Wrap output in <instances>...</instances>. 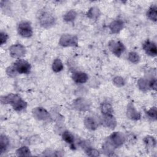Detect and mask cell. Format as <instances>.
<instances>
[{
	"label": "cell",
	"mask_w": 157,
	"mask_h": 157,
	"mask_svg": "<svg viewBox=\"0 0 157 157\" xmlns=\"http://www.w3.org/2000/svg\"><path fill=\"white\" fill-rule=\"evenodd\" d=\"M111 140L112 142V143H114V145L119 146L123 143L124 138H123V136L120 133H115L111 136Z\"/></svg>",
	"instance_id": "obj_7"
},
{
	"label": "cell",
	"mask_w": 157,
	"mask_h": 157,
	"mask_svg": "<svg viewBox=\"0 0 157 157\" xmlns=\"http://www.w3.org/2000/svg\"><path fill=\"white\" fill-rule=\"evenodd\" d=\"M86 124H87V127L89 128H91V129H94L95 128H96V123H95L94 120L91 119H90V118H89V119H88L87 121H86Z\"/></svg>",
	"instance_id": "obj_19"
},
{
	"label": "cell",
	"mask_w": 157,
	"mask_h": 157,
	"mask_svg": "<svg viewBox=\"0 0 157 157\" xmlns=\"http://www.w3.org/2000/svg\"><path fill=\"white\" fill-rule=\"evenodd\" d=\"M143 48L144 50L146 51V53L149 55L154 56L156 55L157 53V50H156V44L150 41H147L143 46Z\"/></svg>",
	"instance_id": "obj_5"
},
{
	"label": "cell",
	"mask_w": 157,
	"mask_h": 157,
	"mask_svg": "<svg viewBox=\"0 0 157 157\" xmlns=\"http://www.w3.org/2000/svg\"><path fill=\"white\" fill-rule=\"evenodd\" d=\"M18 32L20 35L24 37H30L33 34V30L31 25L27 22H22L19 24L18 27Z\"/></svg>",
	"instance_id": "obj_3"
},
{
	"label": "cell",
	"mask_w": 157,
	"mask_h": 157,
	"mask_svg": "<svg viewBox=\"0 0 157 157\" xmlns=\"http://www.w3.org/2000/svg\"><path fill=\"white\" fill-rule=\"evenodd\" d=\"M8 35L3 32H2L1 33V44H3L5 43H6V41H7L8 39Z\"/></svg>",
	"instance_id": "obj_20"
},
{
	"label": "cell",
	"mask_w": 157,
	"mask_h": 157,
	"mask_svg": "<svg viewBox=\"0 0 157 157\" xmlns=\"http://www.w3.org/2000/svg\"><path fill=\"white\" fill-rule=\"evenodd\" d=\"M73 81L77 84H84L88 80L87 74L82 72H77L74 73L72 75Z\"/></svg>",
	"instance_id": "obj_6"
},
{
	"label": "cell",
	"mask_w": 157,
	"mask_h": 157,
	"mask_svg": "<svg viewBox=\"0 0 157 157\" xmlns=\"http://www.w3.org/2000/svg\"><path fill=\"white\" fill-rule=\"evenodd\" d=\"M110 50L117 56H119L125 50L124 46L120 41H112L109 45Z\"/></svg>",
	"instance_id": "obj_4"
},
{
	"label": "cell",
	"mask_w": 157,
	"mask_h": 157,
	"mask_svg": "<svg viewBox=\"0 0 157 157\" xmlns=\"http://www.w3.org/2000/svg\"><path fill=\"white\" fill-rule=\"evenodd\" d=\"M14 68L20 74H28L30 72L31 65L27 61L20 59L14 63Z\"/></svg>",
	"instance_id": "obj_2"
},
{
	"label": "cell",
	"mask_w": 157,
	"mask_h": 157,
	"mask_svg": "<svg viewBox=\"0 0 157 157\" xmlns=\"http://www.w3.org/2000/svg\"><path fill=\"white\" fill-rule=\"evenodd\" d=\"M5 98V103H11L15 111H21L27 106L26 103L17 95H11Z\"/></svg>",
	"instance_id": "obj_1"
},
{
	"label": "cell",
	"mask_w": 157,
	"mask_h": 157,
	"mask_svg": "<svg viewBox=\"0 0 157 157\" xmlns=\"http://www.w3.org/2000/svg\"><path fill=\"white\" fill-rule=\"evenodd\" d=\"M123 27V23L120 21H115L111 25V29L113 33H118Z\"/></svg>",
	"instance_id": "obj_9"
},
{
	"label": "cell",
	"mask_w": 157,
	"mask_h": 157,
	"mask_svg": "<svg viewBox=\"0 0 157 157\" xmlns=\"http://www.w3.org/2000/svg\"><path fill=\"white\" fill-rule=\"evenodd\" d=\"M11 55L14 57L21 56L24 55L25 49L21 45H17L12 47V48L11 49Z\"/></svg>",
	"instance_id": "obj_8"
},
{
	"label": "cell",
	"mask_w": 157,
	"mask_h": 157,
	"mask_svg": "<svg viewBox=\"0 0 157 157\" xmlns=\"http://www.w3.org/2000/svg\"><path fill=\"white\" fill-rule=\"evenodd\" d=\"M9 141L8 139L5 136H1V139H0V151L1 153H3L7 148V146L8 145Z\"/></svg>",
	"instance_id": "obj_10"
},
{
	"label": "cell",
	"mask_w": 157,
	"mask_h": 157,
	"mask_svg": "<svg viewBox=\"0 0 157 157\" xmlns=\"http://www.w3.org/2000/svg\"><path fill=\"white\" fill-rule=\"evenodd\" d=\"M63 68V64L60 60L59 59H56V60L53 62V65H52V69L54 72H58L61 71Z\"/></svg>",
	"instance_id": "obj_12"
},
{
	"label": "cell",
	"mask_w": 157,
	"mask_h": 157,
	"mask_svg": "<svg viewBox=\"0 0 157 157\" xmlns=\"http://www.w3.org/2000/svg\"><path fill=\"white\" fill-rule=\"evenodd\" d=\"M156 6H153L150 7V8L147 11V15L148 17L151 19L153 21H156Z\"/></svg>",
	"instance_id": "obj_11"
},
{
	"label": "cell",
	"mask_w": 157,
	"mask_h": 157,
	"mask_svg": "<svg viewBox=\"0 0 157 157\" xmlns=\"http://www.w3.org/2000/svg\"><path fill=\"white\" fill-rule=\"evenodd\" d=\"M17 153L18 156H30V150L27 147H22L17 150Z\"/></svg>",
	"instance_id": "obj_15"
},
{
	"label": "cell",
	"mask_w": 157,
	"mask_h": 157,
	"mask_svg": "<svg viewBox=\"0 0 157 157\" xmlns=\"http://www.w3.org/2000/svg\"><path fill=\"white\" fill-rule=\"evenodd\" d=\"M128 59L132 63H137L139 61V56L135 52H131L129 54Z\"/></svg>",
	"instance_id": "obj_16"
},
{
	"label": "cell",
	"mask_w": 157,
	"mask_h": 157,
	"mask_svg": "<svg viewBox=\"0 0 157 157\" xmlns=\"http://www.w3.org/2000/svg\"><path fill=\"white\" fill-rule=\"evenodd\" d=\"M147 114H148V115L152 118V119H156V109L155 107H153L152 109H151L150 111H149Z\"/></svg>",
	"instance_id": "obj_18"
},
{
	"label": "cell",
	"mask_w": 157,
	"mask_h": 157,
	"mask_svg": "<svg viewBox=\"0 0 157 157\" xmlns=\"http://www.w3.org/2000/svg\"><path fill=\"white\" fill-rule=\"evenodd\" d=\"M101 111L104 115H112V109L109 104L103 103L101 106Z\"/></svg>",
	"instance_id": "obj_14"
},
{
	"label": "cell",
	"mask_w": 157,
	"mask_h": 157,
	"mask_svg": "<svg viewBox=\"0 0 157 157\" xmlns=\"http://www.w3.org/2000/svg\"><path fill=\"white\" fill-rule=\"evenodd\" d=\"M144 141H145L146 144L147 146H150L153 147L155 145V144H156L155 140L154 139V138H153V137H150V136L146 137Z\"/></svg>",
	"instance_id": "obj_17"
},
{
	"label": "cell",
	"mask_w": 157,
	"mask_h": 157,
	"mask_svg": "<svg viewBox=\"0 0 157 157\" xmlns=\"http://www.w3.org/2000/svg\"><path fill=\"white\" fill-rule=\"evenodd\" d=\"M63 139L65 142L70 145H72L74 144V136L69 131H65L63 134Z\"/></svg>",
	"instance_id": "obj_13"
}]
</instances>
